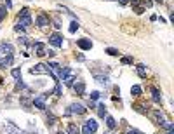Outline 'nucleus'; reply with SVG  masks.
Wrapping results in <instances>:
<instances>
[{
  "instance_id": "1",
  "label": "nucleus",
  "mask_w": 174,
  "mask_h": 134,
  "mask_svg": "<svg viewBox=\"0 0 174 134\" xmlns=\"http://www.w3.org/2000/svg\"><path fill=\"white\" fill-rule=\"evenodd\" d=\"M17 25H21L23 28H26V26L31 25V16H30V9L28 7L21 9V12H19V23Z\"/></svg>"
},
{
  "instance_id": "2",
  "label": "nucleus",
  "mask_w": 174,
  "mask_h": 134,
  "mask_svg": "<svg viewBox=\"0 0 174 134\" xmlns=\"http://www.w3.org/2000/svg\"><path fill=\"white\" fill-rule=\"evenodd\" d=\"M87 111V108L84 106V105H80V103H72L70 105V110H66V115H70V113H78V115H82V113H85Z\"/></svg>"
},
{
  "instance_id": "3",
  "label": "nucleus",
  "mask_w": 174,
  "mask_h": 134,
  "mask_svg": "<svg viewBox=\"0 0 174 134\" xmlns=\"http://www.w3.org/2000/svg\"><path fill=\"white\" fill-rule=\"evenodd\" d=\"M47 92L46 94H40V96H37L35 99H33V105L38 108V110H46V99H47Z\"/></svg>"
},
{
  "instance_id": "4",
  "label": "nucleus",
  "mask_w": 174,
  "mask_h": 134,
  "mask_svg": "<svg viewBox=\"0 0 174 134\" xmlns=\"http://www.w3.org/2000/svg\"><path fill=\"white\" fill-rule=\"evenodd\" d=\"M49 42L52 44L54 47H63V37H61L59 33H52V35L49 37Z\"/></svg>"
},
{
  "instance_id": "5",
  "label": "nucleus",
  "mask_w": 174,
  "mask_h": 134,
  "mask_svg": "<svg viewBox=\"0 0 174 134\" xmlns=\"http://www.w3.org/2000/svg\"><path fill=\"white\" fill-rule=\"evenodd\" d=\"M77 46H78L82 51H89V49L92 47V42H91L89 38H78V40H77Z\"/></svg>"
},
{
  "instance_id": "6",
  "label": "nucleus",
  "mask_w": 174,
  "mask_h": 134,
  "mask_svg": "<svg viewBox=\"0 0 174 134\" xmlns=\"http://www.w3.org/2000/svg\"><path fill=\"white\" fill-rule=\"evenodd\" d=\"M0 52L5 54V56H12L14 54V47H12V44H0Z\"/></svg>"
},
{
  "instance_id": "7",
  "label": "nucleus",
  "mask_w": 174,
  "mask_h": 134,
  "mask_svg": "<svg viewBox=\"0 0 174 134\" xmlns=\"http://www.w3.org/2000/svg\"><path fill=\"white\" fill-rule=\"evenodd\" d=\"M33 51L37 56H46V46H43L42 42H35L33 44Z\"/></svg>"
},
{
  "instance_id": "8",
  "label": "nucleus",
  "mask_w": 174,
  "mask_h": 134,
  "mask_svg": "<svg viewBox=\"0 0 174 134\" xmlns=\"http://www.w3.org/2000/svg\"><path fill=\"white\" fill-rule=\"evenodd\" d=\"M30 72H31L33 75H35V73H49V68H47L46 64H35Z\"/></svg>"
},
{
  "instance_id": "9",
  "label": "nucleus",
  "mask_w": 174,
  "mask_h": 134,
  "mask_svg": "<svg viewBox=\"0 0 174 134\" xmlns=\"http://www.w3.org/2000/svg\"><path fill=\"white\" fill-rule=\"evenodd\" d=\"M12 61H14V58H12V56H5L4 59H0V68H2V70H4V68H7V66H11V64H12Z\"/></svg>"
},
{
  "instance_id": "10",
  "label": "nucleus",
  "mask_w": 174,
  "mask_h": 134,
  "mask_svg": "<svg viewBox=\"0 0 174 134\" xmlns=\"http://www.w3.org/2000/svg\"><path fill=\"white\" fill-rule=\"evenodd\" d=\"M73 89H75L77 94L84 96V92H85V84H84V82H77V84H73Z\"/></svg>"
},
{
  "instance_id": "11",
  "label": "nucleus",
  "mask_w": 174,
  "mask_h": 134,
  "mask_svg": "<svg viewBox=\"0 0 174 134\" xmlns=\"http://www.w3.org/2000/svg\"><path fill=\"white\" fill-rule=\"evenodd\" d=\"M37 25H38V26H47V25H49V17H47L46 14H40V16L37 17Z\"/></svg>"
},
{
  "instance_id": "12",
  "label": "nucleus",
  "mask_w": 174,
  "mask_h": 134,
  "mask_svg": "<svg viewBox=\"0 0 174 134\" xmlns=\"http://www.w3.org/2000/svg\"><path fill=\"white\" fill-rule=\"evenodd\" d=\"M85 125L91 129V132H92V134L98 131V122H96L94 119H89V120H85Z\"/></svg>"
},
{
  "instance_id": "13",
  "label": "nucleus",
  "mask_w": 174,
  "mask_h": 134,
  "mask_svg": "<svg viewBox=\"0 0 174 134\" xmlns=\"http://www.w3.org/2000/svg\"><path fill=\"white\" fill-rule=\"evenodd\" d=\"M7 129H9V132L11 134H26V132H23V131H19L12 122H7Z\"/></svg>"
},
{
  "instance_id": "14",
  "label": "nucleus",
  "mask_w": 174,
  "mask_h": 134,
  "mask_svg": "<svg viewBox=\"0 0 174 134\" xmlns=\"http://www.w3.org/2000/svg\"><path fill=\"white\" fill-rule=\"evenodd\" d=\"M136 72H138V75H139L141 78H145V77H146V66H145L143 63H139V64L136 66Z\"/></svg>"
},
{
  "instance_id": "15",
  "label": "nucleus",
  "mask_w": 174,
  "mask_h": 134,
  "mask_svg": "<svg viewBox=\"0 0 174 134\" xmlns=\"http://www.w3.org/2000/svg\"><path fill=\"white\" fill-rule=\"evenodd\" d=\"M106 125L110 127V129H115V127H117L115 119H113V117H110V115H106Z\"/></svg>"
},
{
  "instance_id": "16",
  "label": "nucleus",
  "mask_w": 174,
  "mask_h": 134,
  "mask_svg": "<svg viewBox=\"0 0 174 134\" xmlns=\"http://www.w3.org/2000/svg\"><path fill=\"white\" fill-rule=\"evenodd\" d=\"M98 113H99V117H103V119L106 117V106H104L103 103L98 105Z\"/></svg>"
},
{
  "instance_id": "17",
  "label": "nucleus",
  "mask_w": 174,
  "mask_h": 134,
  "mask_svg": "<svg viewBox=\"0 0 174 134\" xmlns=\"http://www.w3.org/2000/svg\"><path fill=\"white\" fill-rule=\"evenodd\" d=\"M151 94H153V101H157V103L160 101L162 96H160V92H159V89H157V87H151Z\"/></svg>"
},
{
  "instance_id": "18",
  "label": "nucleus",
  "mask_w": 174,
  "mask_h": 134,
  "mask_svg": "<svg viewBox=\"0 0 174 134\" xmlns=\"http://www.w3.org/2000/svg\"><path fill=\"white\" fill-rule=\"evenodd\" d=\"M68 134H80V129L75 124H70L68 125Z\"/></svg>"
},
{
  "instance_id": "19",
  "label": "nucleus",
  "mask_w": 174,
  "mask_h": 134,
  "mask_svg": "<svg viewBox=\"0 0 174 134\" xmlns=\"http://www.w3.org/2000/svg\"><path fill=\"white\" fill-rule=\"evenodd\" d=\"M130 94H133V96H139L141 94V87L139 85H133V87H130Z\"/></svg>"
},
{
  "instance_id": "20",
  "label": "nucleus",
  "mask_w": 174,
  "mask_h": 134,
  "mask_svg": "<svg viewBox=\"0 0 174 134\" xmlns=\"http://www.w3.org/2000/svg\"><path fill=\"white\" fill-rule=\"evenodd\" d=\"M11 75H12V77H14L16 80H21V70H19V68H12Z\"/></svg>"
},
{
  "instance_id": "21",
  "label": "nucleus",
  "mask_w": 174,
  "mask_h": 134,
  "mask_svg": "<svg viewBox=\"0 0 174 134\" xmlns=\"http://www.w3.org/2000/svg\"><path fill=\"white\" fill-rule=\"evenodd\" d=\"M96 80L101 84V85H108V77H103V75H96Z\"/></svg>"
},
{
  "instance_id": "22",
  "label": "nucleus",
  "mask_w": 174,
  "mask_h": 134,
  "mask_svg": "<svg viewBox=\"0 0 174 134\" xmlns=\"http://www.w3.org/2000/svg\"><path fill=\"white\" fill-rule=\"evenodd\" d=\"M78 30V21H72L70 23V33H75Z\"/></svg>"
},
{
  "instance_id": "23",
  "label": "nucleus",
  "mask_w": 174,
  "mask_h": 134,
  "mask_svg": "<svg viewBox=\"0 0 174 134\" xmlns=\"http://www.w3.org/2000/svg\"><path fill=\"white\" fill-rule=\"evenodd\" d=\"M64 84H66V85H73L75 84V75L72 73L70 77H66V78H64Z\"/></svg>"
},
{
  "instance_id": "24",
  "label": "nucleus",
  "mask_w": 174,
  "mask_h": 134,
  "mask_svg": "<svg viewBox=\"0 0 174 134\" xmlns=\"http://www.w3.org/2000/svg\"><path fill=\"white\" fill-rule=\"evenodd\" d=\"M5 14H7V9H5V5H0V21H4Z\"/></svg>"
},
{
  "instance_id": "25",
  "label": "nucleus",
  "mask_w": 174,
  "mask_h": 134,
  "mask_svg": "<svg viewBox=\"0 0 174 134\" xmlns=\"http://www.w3.org/2000/svg\"><path fill=\"white\" fill-rule=\"evenodd\" d=\"M106 54H110V56H118V51L113 49V47H108V49H106Z\"/></svg>"
},
{
  "instance_id": "26",
  "label": "nucleus",
  "mask_w": 174,
  "mask_h": 134,
  "mask_svg": "<svg viewBox=\"0 0 174 134\" xmlns=\"http://www.w3.org/2000/svg\"><path fill=\"white\" fill-rule=\"evenodd\" d=\"M99 96H101V94H99L98 91H92V92H91V99H92V101H96V99H99Z\"/></svg>"
},
{
  "instance_id": "27",
  "label": "nucleus",
  "mask_w": 174,
  "mask_h": 134,
  "mask_svg": "<svg viewBox=\"0 0 174 134\" xmlns=\"http://www.w3.org/2000/svg\"><path fill=\"white\" fill-rule=\"evenodd\" d=\"M130 63H133V58H122V64H130Z\"/></svg>"
},
{
  "instance_id": "28",
  "label": "nucleus",
  "mask_w": 174,
  "mask_h": 134,
  "mask_svg": "<svg viewBox=\"0 0 174 134\" xmlns=\"http://www.w3.org/2000/svg\"><path fill=\"white\" fill-rule=\"evenodd\" d=\"M82 134H92V132H91V129L87 127V125H84L82 127Z\"/></svg>"
},
{
  "instance_id": "29",
  "label": "nucleus",
  "mask_w": 174,
  "mask_h": 134,
  "mask_svg": "<svg viewBox=\"0 0 174 134\" xmlns=\"http://www.w3.org/2000/svg\"><path fill=\"white\" fill-rule=\"evenodd\" d=\"M14 30H16L17 33H23V31H25V28L21 26V25H16V28H14Z\"/></svg>"
},
{
  "instance_id": "30",
  "label": "nucleus",
  "mask_w": 174,
  "mask_h": 134,
  "mask_svg": "<svg viewBox=\"0 0 174 134\" xmlns=\"http://www.w3.org/2000/svg\"><path fill=\"white\" fill-rule=\"evenodd\" d=\"M54 94H56V96H61V85H56V89H54Z\"/></svg>"
},
{
  "instance_id": "31",
  "label": "nucleus",
  "mask_w": 174,
  "mask_h": 134,
  "mask_svg": "<svg viewBox=\"0 0 174 134\" xmlns=\"http://www.w3.org/2000/svg\"><path fill=\"white\" fill-rule=\"evenodd\" d=\"M5 9H12V2H11V0H5Z\"/></svg>"
},
{
  "instance_id": "32",
  "label": "nucleus",
  "mask_w": 174,
  "mask_h": 134,
  "mask_svg": "<svg viewBox=\"0 0 174 134\" xmlns=\"http://www.w3.org/2000/svg\"><path fill=\"white\" fill-rule=\"evenodd\" d=\"M127 134H141V132H139V131H136V129H129V131H127Z\"/></svg>"
},
{
  "instance_id": "33",
  "label": "nucleus",
  "mask_w": 174,
  "mask_h": 134,
  "mask_svg": "<svg viewBox=\"0 0 174 134\" xmlns=\"http://www.w3.org/2000/svg\"><path fill=\"white\" fill-rule=\"evenodd\" d=\"M46 54H49V58H52V56H56V52H54L52 49H49V51H46Z\"/></svg>"
},
{
  "instance_id": "34",
  "label": "nucleus",
  "mask_w": 174,
  "mask_h": 134,
  "mask_svg": "<svg viewBox=\"0 0 174 134\" xmlns=\"http://www.w3.org/2000/svg\"><path fill=\"white\" fill-rule=\"evenodd\" d=\"M17 40H19V44H26V37H19Z\"/></svg>"
},
{
  "instance_id": "35",
  "label": "nucleus",
  "mask_w": 174,
  "mask_h": 134,
  "mask_svg": "<svg viewBox=\"0 0 174 134\" xmlns=\"http://www.w3.org/2000/svg\"><path fill=\"white\" fill-rule=\"evenodd\" d=\"M118 2H120V4H122V5H127V4H129V2H130V0H118Z\"/></svg>"
},
{
  "instance_id": "36",
  "label": "nucleus",
  "mask_w": 174,
  "mask_h": 134,
  "mask_svg": "<svg viewBox=\"0 0 174 134\" xmlns=\"http://www.w3.org/2000/svg\"><path fill=\"white\" fill-rule=\"evenodd\" d=\"M58 134H66V132H64V131H59V132H58Z\"/></svg>"
},
{
  "instance_id": "37",
  "label": "nucleus",
  "mask_w": 174,
  "mask_h": 134,
  "mask_svg": "<svg viewBox=\"0 0 174 134\" xmlns=\"http://www.w3.org/2000/svg\"><path fill=\"white\" fill-rule=\"evenodd\" d=\"M167 134H174V131H167Z\"/></svg>"
},
{
  "instance_id": "38",
  "label": "nucleus",
  "mask_w": 174,
  "mask_h": 134,
  "mask_svg": "<svg viewBox=\"0 0 174 134\" xmlns=\"http://www.w3.org/2000/svg\"><path fill=\"white\" fill-rule=\"evenodd\" d=\"M155 2H162V0H155Z\"/></svg>"
}]
</instances>
